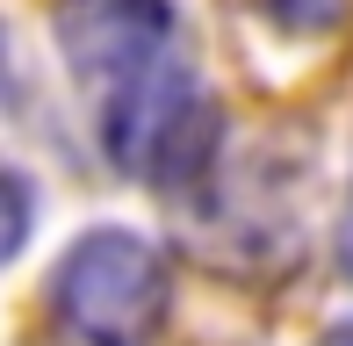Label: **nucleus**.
<instances>
[{
	"instance_id": "obj_1",
	"label": "nucleus",
	"mask_w": 353,
	"mask_h": 346,
	"mask_svg": "<svg viewBox=\"0 0 353 346\" xmlns=\"http://www.w3.org/2000/svg\"><path fill=\"white\" fill-rule=\"evenodd\" d=\"M51 310L79 346H152L173 318V260L144 231L94 224L51 267Z\"/></svg>"
},
{
	"instance_id": "obj_2",
	"label": "nucleus",
	"mask_w": 353,
	"mask_h": 346,
	"mask_svg": "<svg viewBox=\"0 0 353 346\" xmlns=\"http://www.w3.org/2000/svg\"><path fill=\"white\" fill-rule=\"evenodd\" d=\"M101 152L108 166H123L130 181L159 187V195H188L216 173L223 116L195 72L181 58H166L159 72H144L101 101Z\"/></svg>"
},
{
	"instance_id": "obj_3",
	"label": "nucleus",
	"mask_w": 353,
	"mask_h": 346,
	"mask_svg": "<svg viewBox=\"0 0 353 346\" xmlns=\"http://www.w3.org/2000/svg\"><path fill=\"white\" fill-rule=\"evenodd\" d=\"M51 29L72 80L94 101H108L116 87L181 58V8L173 0H58Z\"/></svg>"
},
{
	"instance_id": "obj_4",
	"label": "nucleus",
	"mask_w": 353,
	"mask_h": 346,
	"mask_svg": "<svg viewBox=\"0 0 353 346\" xmlns=\"http://www.w3.org/2000/svg\"><path fill=\"white\" fill-rule=\"evenodd\" d=\"M252 8H260L281 37H325V29H339V14L353 0H252Z\"/></svg>"
},
{
	"instance_id": "obj_5",
	"label": "nucleus",
	"mask_w": 353,
	"mask_h": 346,
	"mask_svg": "<svg viewBox=\"0 0 353 346\" xmlns=\"http://www.w3.org/2000/svg\"><path fill=\"white\" fill-rule=\"evenodd\" d=\"M29 224H37V202H29L22 173H8V166H0V267H8V260L29 245Z\"/></svg>"
},
{
	"instance_id": "obj_6",
	"label": "nucleus",
	"mask_w": 353,
	"mask_h": 346,
	"mask_svg": "<svg viewBox=\"0 0 353 346\" xmlns=\"http://www.w3.org/2000/svg\"><path fill=\"white\" fill-rule=\"evenodd\" d=\"M317 346H353V318H346V325H332V332L317 339Z\"/></svg>"
}]
</instances>
